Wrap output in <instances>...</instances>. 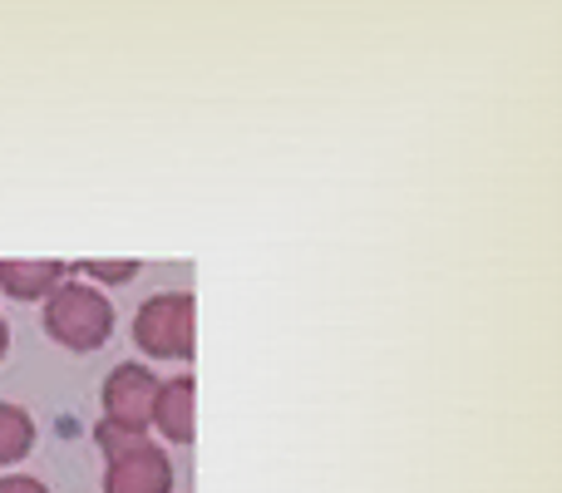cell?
<instances>
[{"instance_id":"obj_7","label":"cell","mask_w":562,"mask_h":493,"mask_svg":"<svg viewBox=\"0 0 562 493\" xmlns=\"http://www.w3.org/2000/svg\"><path fill=\"white\" fill-rule=\"evenodd\" d=\"M30 439H35V429H30L25 410L0 405V464H15V459H25Z\"/></svg>"},{"instance_id":"obj_2","label":"cell","mask_w":562,"mask_h":493,"mask_svg":"<svg viewBox=\"0 0 562 493\" xmlns=\"http://www.w3.org/2000/svg\"><path fill=\"white\" fill-rule=\"evenodd\" d=\"M188 296H158L138 316V346L154 356H188L193 350V321H188Z\"/></svg>"},{"instance_id":"obj_4","label":"cell","mask_w":562,"mask_h":493,"mask_svg":"<svg viewBox=\"0 0 562 493\" xmlns=\"http://www.w3.org/2000/svg\"><path fill=\"white\" fill-rule=\"evenodd\" d=\"M168 484L173 479H168L164 459L148 445H138L128 459H119L114 474H109V493H168Z\"/></svg>"},{"instance_id":"obj_8","label":"cell","mask_w":562,"mask_h":493,"mask_svg":"<svg viewBox=\"0 0 562 493\" xmlns=\"http://www.w3.org/2000/svg\"><path fill=\"white\" fill-rule=\"evenodd\" d=\"M138 271V261H114V267H104V261H89L85 277H99V281H128Z\"/></svg>"},{"instance_id":"obj_3","label":"cell","mask_w":562,"mask_h":493,"mask_svg":"<svg viewBox=\"0 0 562 493\" xmlns=\"http://www.w3.org/2000/svg\"><path fill=\"white\" fill-rule=\"evenodd\" d=\"M104 400H109V415H114V425L134 429V425H144L148 400H158V385L148 380L144 366H119L114 380H109V390H104Z\"/></svg>"},{"instance_id":"obj_5","label":"cell","mask_w":562,"mask_h":493,"mask_svg":"<svg viewBox=\"0 0 562 493\" xmlns=\"http://www.w3.org/2000/svg\"><path fill=\"white\" fill-rule=\"evenodd\" d=\"M59 271H65L59 261H35V267H25V261H0V281H5L10 296H20V301L40 296V287H49Z\"/></svg>"},{"instance_id":"obj_1","label":"cell","mask_w":562,"mask_h":493,"mask_svg":"<svg viewBox=\"0 0 562 493\" xmlns=\"http://www.w3.org/2000/svg\"><path fill=\"white\" fill-rule=\"evenodd\" d=\"M45 326H49V336H55L59 346H69V350H94V346H104V340H109L114 311H109V301L99 296V291H89V287H65V291H55V301H49Z\"/></svg>"},{"instance_id":"obj_6","label":"cell","mask_w":562,"mask_h":493,"mask_svg":"<svg viewBox=\"0 0 562 493\" xmlns=\"http://www.w3.org/2000/svg\"><path fill=\"white\" fill-rule=\"evenodd\" d=\"M188 395H193V385L188 380H178L173 390H158V429L173 439H193V419H188Z\"/></svg>"},{"instance_id":"obj_9","label":"cell","mask_w":562,"mask_h":493,"mask_svg":"<svg viewBox=\"0 0 562 493\" xmlns=\"http://www.w3.org/2000/svg\"><path fill=\"white\" fill-rule=\"evenodd\" d=\"M0 493H45L35 479H0Z\"/></svg>"}]
</instances>
